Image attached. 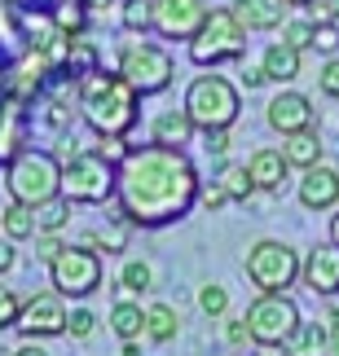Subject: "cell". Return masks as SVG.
I'll use <instances>...</instances> for the list:
<instances>
[{"instance_id":"1","label":"cell","mask_w":339,"mask_h":356,"mask_svg":"<svg viewBox=\"0 0 339 356\" xmlns=\"http://www.w3.org/2000/svg\"><path fill=\"white\" fill-rule=\"evenodd\" d=\"M198 189L203 181H198L194 163L185 159V149L141 145L119 163L115 202H119V216L132 229H164L194 211Z\"/></svg>"},{"instance_id":"2","label":"cell","mask_w":339,"mask_h":356,"mask_svg":"<svg viewBox=\"0 0 339 356\" xmlns=\"http://www.w3.org/2000/svg\"><path fill=\"white\" fill-rule=\"evenodd\" d=\"M137 106H141V92L119 71L115 75L88 71L79 79V115L97 136H128L137 128Z\"/></svg>"},{"instance_id":"3","label":"cell","mask_w":339,"mask_h":356,"mask_svg":"<svg viewBox=\"0 0 339 356\" xmlns=\"http://www.w3.org/2000/svg\"><path fill=\"white\" fill-rule=\"evenodd\" d=\"M5 189L22 207H45V202L62 198V163L49 149H18L5 168Z\"/></svg>"},{"instance_id":"4","label":"cell","mask_w":339,"mask_h":356,"mask_svg":"<svg viewBox=\"0 0 339 356\" xmlns=\"http://www.w3.org/2000/svg\"><path fill=\"white\" fill-rule=\"evenodd\" d=\"M242 111V97H238V84L225 75H194L185 88V115L194 119L198 132H216V128H234Z\"/></svg>"},{"instance_id":"5","label":"cell","mask_w":339,"mask_h":356,"mask_svg":"<svg viewBox=\"0 0 339 356\" xmlns=\"http://www.w3.org/2000/svg\"><path fill=\"white\" fill-rule=\"evenodd\" d=\"M247 53V26L234 18V9H212L198 35L189 40V62L203 71H216L221 62H238Z\"/></svg>"},{"instance_id":"6","label":"cell","mask_w":339,"mask_h":356,"mask_svg":"<svg viewBox=\"0 0 339 356\" xmlns=\"http://www.w3.org/2000/svg\"><path fill=\"white\" fill-rule=\"evenodd\" d=\"M300 251L278 238H260L247 251V259H242V268H247V282L255 286L260 295H287L295 282H300Z\"/></svg>"},{"instance_id":"7","label":"cell","mask_w":339,"mask_h":356,"mask_svg":"<svg viewBox=\"0 0 339 356\" xmlns=\"http://www.w3.org/2000/svg\"><path fill=\"white\" fill-rule=\"evenodd\" d=\"M115 181H119L115 163H106L97 149H84L62 168V198L71 207H97V202L115 198Z\"/></svg>"},{"instance_id":"8","label":"cell","mask_w":339,"mask_h":356,"mask_svg":"<svg viewBox=\"0 0 339 356\" xmlns=\"http://www.w3.org/2000/svg\"><path fill=\"white\" fill-rule=\"evenodd\" d=\"M115 71L124 75L128 84L141 92V97H155V92H164L172 84L176 62H172V53L164 44H155V40H132V44L119 49Z\"/></svg>"},{"instance_id":"9","label":"cell","mask_w":339,"mask_h":356,"mask_svg":"<svg viewBox=\"0 0 339 356\" xmlns=\"http://www.w3.org/2000/svg\"><path fill=\"white\" fill-rule=\"evenodd\" d=\"M242 317H247L255 348H287V339L300 325V308H295L291 295H255Z\"/></svg>"},{"instance_id":"10","label":"cell","mask_w":339,"mask_h":356,"mask_svg":"<svg viewBox=\"0 0 339 356\" xmlns=\"http://www.w3.org/2000/svg\"><path fill=\"white\" fill-rule=\"evenodd\" d=\"M49 282L62 299H88L102 286V255L93 246H66L49 264Z\"/></svg>"},{"instance_id":"11","label":"cell","mask_w":339,"mask_h":356,"mask_svg":"<svg viewBox=\"0 0 339 356\" xmlns=\"http://www.w3.org/2000/svg\"><path fill=\"white\" fill-rule=\"evenodd\" d=\"M66 321H71V308L58 291H36L31 299H22V312H18V330L26 339H58L66 334Z\"/></svg>"},{"instance_id":"12","label":"cell","mask_w":339,"mask_h":356,"mask_svg":"<svg viewBox=\"0 0 339 356\" xmlns=\"http://www.w3.org/2000/svg\"><path fill=\"white\" fill-rule=\"evenodd\" d=\"M207 5L203 0H155V18H150V31L164 35V40H194L198 26L207 22Z\"/></svg>"},{"instance_id":"13","label":"cell","mask_w":339,"mask_h":356,"mask_svg":"<svg viewBox=\"0 0 339 356\" xmlns=\"http://www.w3.org/2000/svg\"><path fill=\"white\" fill-rule=\"evenodd\" d=\"M300 282H304L313 295H326V299L339 295V246H335V242H317L313 251L304 255Z\"/></svg>"},{"instance_id":"14","label":"cell","mask_w":339,"mask_h":356,"mask_svg":"<svg viewBox=\"0 0 339 356\" xmlns=\"http://www.w3.org/2000/svg\"><path fill=\"white\" fill-rule=\"evenodd\" d=\"M265 119H269V128L282 132V136H291V132H304V128H313V102L304 97V92H295V88H282L274 102L265 106Z\"/></svg>"},{"instance_id":"15","label":"cell","mask_w":339,"mask_h":356,"mask_svg":"<svg viewBox=\"0 0 339 356\" xmlns=\"http://www.w3.org/2000/svg\"><path fill=\"white\" fill-rule=\"evenodd\" d=\"M295 198H300L304 211H331L339 207V172L335 168H308L300 176V185H295Z\"/></svg>"},{"instance_id":"16","label":"cell","mask_w":339,"mask_h":356,"mask_svg":"<svg viewBox=\"0 0 339 356\" xmlns=\"http://www.w3.org/2000/svg\"><path fill=\"white\" fill-rule=\"evenodd\" d=\"M287 13H291L287 0H234V18L247 31H278Z\"/></svg>"},{"instance_id":"17","label":"cell","mask_w":339,"mask_h":356,"mask_svg":"<svg viewBox=\"0 0 339 356\" xmlns=\"http://www.w3.org/2000/svg\"><path fill=\"white\" fill-rule=\"evenodd\" d=\"M247 172H251V181H255V194H278L282 185H287V172H291V163L282 159V149H255V154L247 159Z\"/></svg>"},{"instance_id":"18","label":"cell","mask_w":339,"mask_h":356,"mask_svg":"<svg viewBox=\"0 0 339 356\" xmlns=\"http://www.w3.org/2000/svg\"><path fill=\"white\" fill-rule=\"evenodd\" d=\"M300 62H304V53L300 49H291L287 40H274V44L265 49V58H260V71H265V79L269 84H295L300 79Z\"/></svg>"},{"instance_id":"19","label":"cell","mask_w":339,"mask_h":356,"mask_svg":"<svg viewBox=\"0 0 339 356\" xmlns=\"http://www.w3.org/2000/svg\"><path fill=\"white\" fill-rule=\"evenodd\" d=\"M194 119L185 115V106L181 111H164V115H155L150 123V145H168V149H185L189 141H194Z\"/></svg>"},{"instance_id":"20","label":"cell","mask_w":339,"mask_h":356,"mask_svg":"<svg viewBox=\"0 0 339 356\" xmlns=\"http://www.w3.org/2000/svg\"><path fill=\"white\" fill-rule=\"evenodd\" d=\"M282 159L291 163V168H322V159H326V145H322V136L317 128H304V132H291V136H282Z\"/></svg>"},{"instance_id":"21","label":"cell","mask_w":339,"mask_h":356,"mask_svg":"<svg viewBox=\"0 0 339 356\" xmlns=\"http://www.w3.org/2000/svg\"><path fill=\"white\" fill-rule=\"evenodd\" d=\"M326 339H331V330L322 321H300L282 352L287 356H326Z\"/></svg>"},{"instance_id":"22","label":"cell","mask_w":339,"mask_h":356,"mask_svg":"<svg viewBox=\"0 0 339 356\" xmlns=\"http://www.w3.org/2000/svg\"><path fill=\"white\" fill-rule=\"evenodd\" d=\"M111 330L119 339H141L145 334V308L132 295H119V304L111 308Z\"/></svg>"},{"instance_id":"23","label":"cell","mask_w":339,"mask_h":356,"mask_svg":"<svg viewBox=\"0 0 339 356\" xmlns=\"http://www.w3.org/2000/svg\"><path fill=\"white\" fill-rule=\"evenodd\" d=\"M181 334V317H176L172 304H150L145 308V339L150 343H172Z\"/></svg>"},{"instance_id":"24","label":"cell","mask_w":339,"mask_h":356,"mask_svg":"<svg viewBox=\"0 0 339 356\" xmlns=\"http://www.w3.org/2000/svg\"><path fill=\"white\" fill-rule=\"evenodd\" d=\"M0 225H5V238H9V242L36 238V211L22 207V202H9V207L0 211Z\"/></svg>"},{"instance_id":"25","label":"cell","mask_w":339,"mask_h":356,"mask_svg":"<svg viewBox=\"0 0 339 356\" xmlns=\"http://www.w3.org/2000/svg\"><path fill=\"white\" fill-rule=\"evenodd\" d=\"M128 220H124V216H115V220L111 225H106V229H97V234H88L84 238V246H93V251H106V255H111V251H124V246H128Z\"/></svg>"},{"instance_id":"26","label":"cell","mask_w":339,"mask_h":356,"mask_svg":"<svg viewBox=\"0 0 339 356\" xmlns=\"http://www.w3.org/2000/svg\"><path fill=\"white\" fill-rule=\"evenodd\" d=\"M155 286V268L145 264V259H124V268H119V291L124 295H145Z\"/></svg>"},{"instance_id":"27","label":"cell","mask_w":339,"mask_h":356,"mask_svg":"<svg viewBox=\"0 0 339 356\" xmlns=\"http://www.w3.org/2000/svg\"><path fill=\"white\" fill-rule=\"evenodd\" d=\"M221 185H225L229 202H247V198L255 194V181H251L247 163H225V172H221Z\"/></svg>"},{"instance_id":"28","label":"cell","mask_w":339,"mask_h":356,"mask_svg":"<svg viewBox=\"0 0 339 356\" xmlns=\"http://www.w3.org/2000/svg\"><path fill=\"white\" fill-rule=\"evenodd\" d=\"M84 22H88V9L79 5V0H58V9H53V26H58L62 35H84Z\"/></svg>"},{"instance_id":"29","label":"cell","mask_w":339,"mask_h":356,"mask_svg":"<svg viewBox=\"0 0 339 356\" xmlns=\"http://www.w3.org/2000/svg\"><path fill=\"white\" fill-rule=\"evenodd\" d=\"M66 220H71V202L66 198H53L45 207H36V234H62Z\"/></svg>"},{"instance_id":"30","label":"cell","mask_w":339,"mask_h":356,"mask_svg":"<svg viewBox=\"0 0 339 356\" xmlns=\"http://www.w3.org/2000/svg\"><path fill=\"white\" fill-rule=\"evenodd\" d=\"M198 312L207 321H225L229 317V291H225V286H216V282L198 286Z\"/></svg>"},{"instance_id":"31","label":"cell","mask_w":339,"mask_h":356,"mask_svg":"<svg viewBox=\"0 0 339 356\" xmlns=\"http://www.w3.org/2000/svg\"><path fill=\"white\" fill-rule=\"evenodd\" d=\"M150 18H155V0H124L119 22H124L128 31H150Z\"/></svg>"},{"instance_id":"32","label":"cell","mask_w":339,"mask_h":356,"mask_svg":"<svg viewBox=\"0 0 339 356\" xmlns=\"http://www.w3.org/2000/svg\"><path fill=\"white\" fill-rule=\"evenodd\" d=\"M278 31H282V40H287L291 49H300V53L313 49V22H308V18H287Z\"/></svg>"},{"instance_id":"33","label":"cell","mask_w":339,"mask_h":356,"mask_svg":"<svg viewBox=\"0 0 339 356\" xmlns=\"http://www.w3.org/2000/svg\"><path fill=\"white\" fill-rule=\"evenodd\" d=\"M313 49L335 58L339 53V22H313Z\"/></svg>"},{"instance_id":"34","label":"cell","mask_w":339,"mask_h":356,"mask_svg":"<svg viewBox=\"0 0 339 356\" xmlns=\"http://www.w3.org/2000/svg\"><path fill=\"white\" fill-rule=\"evenodd\" d=\"M71 119H75V111H66V97H58V92H53L49 106H45V123H49L53 132H62V128H71Z\"/></svg>"},{"instance_id":"35","label":"cell","mask_w":339,"mask_h":356,"mask_svg":"<svg viewBox=\"0 0 339 356\" xmlns=\"http://www.w3.org/2000/svg\"><path fill=\"white\" fill-rule=\"evenodd\" d=\"M93 149H97V154H102L106 163H115V168H119V163H124V159L132 154L124 136H97V145H93Z\"/></svg>"},{"instance_id":"36","label":"cell","mask_w":339,"mask_h":356,"mask_svg":"<svg viewBox=\"0 0 339 356\" xmlns=\"http://www.w3.org/2000/svg\"><path fill=\"white\" fill-rule=\"evenodd\" d=\"M97 330V317H93V308H71V321H66V334L71 339H88Z\"/></svg>"},{"instance_id":"37","label":"cell","mask_w":339,"mask_h":356,"mask_svg":"<svg viewBox=\"0 0 339 356\" xmlns=\"http://www.w3.org/2000/svg\"><path fill=\"white\" fill-rule=\"evenodd\" d=\"M62 251H66L62 234H36V259H40V264H53Z\"/></svg>"},{"instance_id":"38","label":"cell","mask_w":339,"mask_h":356,"mask_svg":"<svg viewBox=\"0 0 339 356\" xmlns=\"http://www.w3.org/2000/svg\"><path fill=\"white\" fill-rule=\"evenodd\" d=\"M225 348H247L251 343V330H247V317H225Z\"/></svg>"},{"instance_id":"39","label":"cell","mask_w":339,"mask_h":356,"mask_svg":"<svg viewBox=\"0 0 339 356\" xmlns=\"http://www.w3.org/2000/svg\"><path fill=\"white\" fill-rule=\"evenodd\" d=\"M18 312H22V299L9 291V286H0V330H9V325H18Z\"/></svg>"},{"instance_id":"40","label":"cell","mask_w":339,"mask_h":356,"mask_svg":"<svg viewBox=\"0 0 339 356\" xmlns=\"http://www.w3.org/2000/svg\"><path fill=\"white\" fill-rule=\"evenodd\" d=\"M317 88L339 102V58H326V66H322V75H317Z\"/></svg>"},{"instance_id":"41","label":"cell","mask_w":339,"mask_h":356,"mask_svg":"<svg viewBox=\"0 0 339 356\" xmlns=\"http://www.w3.org/2000/svg\"><path fill=\"white\" fill-rule=\"evenodd\" d=\"M198 202H203L207 211H221L225 202H229V194H225V185H221V181H212V185H203V189H198Z\"/></svg>"},{"instance_id":"42","label":"cell","mask_w":339,"mask_h":356,"mask_svg":"<svg viewBox=\"0 0 339 356\" xmlns=\"http://www.w3.org/2000/svg\"><path fill=\"white\" fill-rule=\"evenodd\" d=\"M203 136H207V145H203V149H207L212 159H225V154H229V145H234L229 128H216V132H203Z\"/></svg>"},{"instance_id":"43","label":"cell","mask_w":339,"mask_h":356,"mask_svg":"<svg viewBox=\"0 0 339 356\" xmlns=\"http://www.w3.org/2000/svg\"><path fill=\"white\" fill-rule=\"evenodd\" d=\"M308 22H339V0H313L308 5Z\"/></svg>"},{"instance_id":"44","label":"cell","mask_w":339,"mask_h":356,"mask_svg":"<svg viewBox=\"0 0 339 356\" xmlns=\"http://www.w3.org/2000/svg\"><path fill=\"white\" fill-rule=\"evenodd\" d=\"M238 84H242V88H247V92H251V88H260V84H269V79H265V71H260V66H242V75H238Z\"/></svg>"},{"instance_id":"45","label":"cell","mask_w":339,"mask_h":356,"mask_svg":"<svg viewBox=\"0 0 339 356\" xmlns=\"http://www.w3.org/2000/svg\"><path fill=\"white\" fill-rule=\"evenodd\" d=\"M13 264H18V251H13V242L5 238V242H0V277H5Z\"/></svg>"},{"instance_id":"46","label":"cell","mask_w":339,"mask_h":356,"mask_svg":"<svg viewBox=\"0 0 339 356\" xmlns=\"http://www.w3.org/2000/svg\"><path fill=\"white\" fill-rule=\"evenodd\" d=\"M9 356H49V352H45V348H40V343H36V339H26V343H22V348H13Z\"/></svg>"},{"instance_id":"47","label":"cell","mask_w":339,"mask_h":356,"mask_svg":"<svg viewBox=\"0 0 339 356\" xmlns=\"http://www.w3.org/2000/svg\"><path fill=\"white\" fill-rule=\"evenodd\" d=\"M322 325H326V330H339V308H326V317H322Z\"/></svg>"},{"instance_id":"48","label":"cell","mask_w":339,"mask_h":356,"mask_svg":"<svg viewBox=\"0 0 339 356\" xmlns=\"http://www.w3.org/2000/svg\"><path fill=\"white\" fill-rule=\"evenodd\" d=\"M119 356H141V348H137V339H124V348H119Z\"/></svg>"},{"instance_id":"49","label":"cell","mask_w":339,"mask_h":356,"mask_svg":"<svg viewBox=\"0 0 339 356\" xmlns=\"http://www.w3.org/2000/svg\"><path fill=\"white\" fill-rule=\"evenodd\" d=\"M326 356H339V330H331V339H326Z\"/></svg>"},{"instance_id":"50","label":"cell","mask_w":339,"mask_h":356,"mask_svg":"<svg viewBox=\"0 0 339 356\" xmlns=\"http://www.w3.org/2000/svg\"><path fill=\"white\" fill-rule=\"evenodd\" d=\"M84 9H106V5H115V0H79Z\"/></svg>"},{"instance_id":"51","label":"cell","mask_w":339,"mask_h":356,"mask_svg":"<svg viewBox=\"0 0 339 356\" xmlns=\"http://www.w3.org/2000/svg\"><path fill=\"white\" fill-rule=\"evenodd\" d=\"M331 242H335V246H339V211H335V216H331Z\"/></svg>"},{"instance_id":"52","label":"cell","mask_w":339,"mask_h":356,"mask_svg":"<svg viewBox=\"0 0 339 356\" xmlns=\"http://www.w3.org/2000/svg\"><path fill=\"white\" fill-rule=\"evenodd\" d=\"M287 5H304V9H308V5H313V0H287Z\"/></svg>"},{"instance_id":"53","label":"cell","mask_w":339,"mask_h":356,"mask_svg":"<svg viewBox=\"0 0 339 356\" xmlns=\"http://www.w3.org/2000/svg\"><path fill=\"white\" fill-rule=\"evenodd\" d=\"M0 234H5V225H0Z\"/></svg>"}]
</instances>
